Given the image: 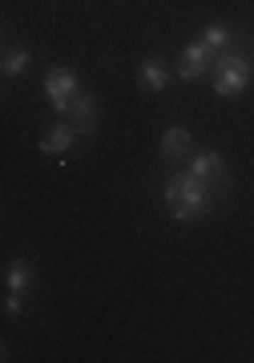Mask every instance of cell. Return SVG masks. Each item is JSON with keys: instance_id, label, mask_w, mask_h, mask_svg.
Segmentation results:
<instances>
[{"instance_id": "cell-10", "label": "cell", "mask_w": 254, "mask_h": 363, "mask_svg": "<svg viewBox=\"0 0 254 363\" xmlns=\"http://www.w3.org/2000/svg\"><path fill=\"white\" fill-rule=\"evenodd\" d=\"M28 286H33V267H28V259H16L13 267H9V291L28 295Z\"/></svg>"}, {"instance_id": "cell-13", "label": "cell", "mask_w": 254, "mask_h": 363, "mask_svg": "<svg viewBox=\"0 0 254 363\" xmlns=\"http://www.w3.org/2000/svg\"><path fill=\"white\" fill-rule=\"evenodd\" d=\"M21 311H25V295H16V291H9V298H4V315H9V319H16Z\"/></svg>"}, {"instance_id": "cell-3", "label": "cell", "mask_w": 254, "mask_h": 363, "mask_svg": "<svg viewBox=\"0 0 254 363\" xmlns=\"http://www.w3.org/2000/svg\"><path fill=\"white\" fill-rule=\"evenodd\" d=\"M214 57L218 52L206 45V40H190L186 49H182V57H178V77L182 81H202L210 69H214Z\"/></svg>"}, {"instance_id": "cell-6", "label": "cell", "mask_w": 254, "mask_h": 363, "mask_svg": "<svg viewBox=\"0 0 254 363\" xmlns=\"http://www.w3.org/2000/svg\"><path fill=\"white\" fill-rule=\"evenodd\" d=\"M77 130L69 125V121H61V125H53L45 138H40V154H49V157H65L69 154V145H73Z\"/></svg>"}, {"instance_id": "cell-5", "label": "cell", "mask_w": 254, "mask_h": 363, "mask_svg": "<svg viewBox=\"0 0 254 363\" xmlns=\"http://www.w3.org/2000/svg\"><path fill=\"white\" fill-rule=\"evenodd\" d=\"M65 117H69V125L77 130V138H89L97 130V101H93V93H77Z\"/></svg>"}, {"instance_id": "cell-1", "label": "cell", "mask_w": 254, "mask_h": 363, "mask_svg": "<svg viewBox=\"0 0 254 363\" xmlns=\"http://www.w3.org/2000/svg\"><path fill=\"white\" fill-rule=\"evenodd\" d=\"M165 210L174 214L178 222H198L206 218V210L214 206V182L198 178V174H174L165 182Z\"/></svg>"}, {"instance_id": "cell-12", "label": "cell", "mask_w": 254, "mask_h": 363, "mask_svg": "<svg viewBox=\"0 0 254 363\" xmlns=\"http://www.w3.org/2000/svg\"><path fill=\"white\" fill-rule=\"evenodd\" d=\"M202 40H206L214 52H222V49H230V45H234V37H230L226 25H206V28H202Z\"/></svg>"}, {"instance_id": "cell-2", "label": "cell", "mask_w": 254, "mask_h": 363, "mask_svg": "<svg viewBox=\"0 0 254 363\" xmlns=\"http://www.w3.org/2000/svg\"><path fill=\"white\" fill-rule=\"evenodd\" d=\"M210 77H214V93L218 97H238L246 85H250L254 77V65H250V57L242 49H222L214 57V69H210Z\"/></svg>"}, {"instance_id": "cell-7", "label": "cell", "mask_w": 254, "mask_h": 363, "mask_svg": "<svg viewBox=\"0 0 254 363\" xmlns=\"http://www.w3.org/2000/svg\"><path fill=\"white\" fill-rule=\"evenodd\" d=\"M162 157L165 162H178V157H186V150H190V130L186 125H170V130L162 133Z\"/></svg>"}, {"instance_id": "cell-4", "label": "cell", "mask_w": 254, "mask_h": 363, "mask_svg": "<svg viewBox=\"0 0 254 363\" xmlns=\"http://www.w3.org/2000/svg\"><path fill=\"white\" fill-rule=\"evenodd\" d=\"M77 93L81 89H77V77L69 69H53L49 77H45V97H49L53 113H69V105H73Z\"/></svg>"}, {"instance_id": "cell-11", "label": "cell", "mask_w": 254, "mask_h": 363, "mask_svg": "<svg viewBox=\"0 0 254 363\" xmlns=\"http://www.w3.org/2000/svg\"><path fill=\"white\" fill-rule=\"evenodd\" d=\"M28 65H33V52H28V49H9V52H4L0 73H4V77H21V73H28Z\"/></svg>"}, {"instance_id": "cell-9", "label": "cell", "mask_w": 254, "mask_h": 363, "mask_svg": "<svg viewBox=\"0 0 254 363\" xmlns=\"http://www.w3.org/2000/svg\"><path fill=\"white\" fill-rule=\"evenodd\" d=\"M190 174H198V178H206V182H218L222 174H226V162H222L214 150H202V154H194Z\"/></svg>"}, {"instance_id": "cell-8", "label": "cell", "mask_w": 254, "mask_h": 363, "mask_svg": "<svg viewBox=\"0 0 254 363\" xmlns=\"http://www.w3.org/2000/svg\"><path fill=\"white\" fill-rule=\"evenodd\" d=\"M165 85H170V69H165V61L162 57H145V61H141V89L162 93Z\"/></svg>"}]
</instances>
